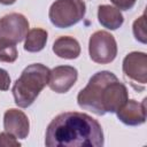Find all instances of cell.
<instances>
[{
  "instance_id": "1",
  "label": "cell",
  "mask_w": 147,
  "mask_h": 147,
  "mask_svg": "<svg viewBox=\"0 0 147 147\" xmlns=\"http://www.w3.org/2000/svg\"><path fill=\"white\" fill-rule=\"evenodd\" d=\"M47 147H102L103 131L92 116L79 111H65L55 116L45 133Z\"/></svg>"
},
{
  "instance_id": "2",
  "label": "cell",
  "mask_w": 147,
  "mask_h": 147,
  "mask_svg": "<svg viewBox=\"0 0 147 147\" xmlns=\"http://www.w3.org/2000/svg\"><path fill=\"white\" fill-rule=\"evenodd\" d=\"M129 99L124 83L108 70L95 72L77 95L78 106L98 116L116 113Z\"/></svg>"
},
{
  "instance_id": "3",
  "label": "cell",
  "mask_w": 147,
  "mask_h": 147,
  "mask_svg": "<svg viewBox=\"0 0 147 147\" xmlns=\"http://www.w3.org/2000/svg\"><path fill=\"white\" fill-rule=\"evenodd\" d=\"M49 72L51 70L41 63H32L24 68L11 88L16 106L20 108L30 107L48 84Z\"/></svg>"
},
{
  "instance_id": "4",
  "label": "cell",
  "mask_w": 147,
  "mask_h": 147,
  "mask_svg": "<svg viewBox=\"0 0 147 147\" xmlns=\"http://www.w3.org/2000/svg\"><path fill=\"white\" fill-rule=\"evenodd\" d=\"M86 13L83 0H55L48 10L51 23L59 29L70 28L80 22Z\"/></svg>"
},
{
  "instance_id": "5",
  "label": "cell",
  "mask_w": 147,
  "mask_h": 147,
  "mask_svg": "<svg viewBox=\"0 0 147 147\" xmlns=\"http://www.w3.org/2000/svg\"><path fill=\"white\" fill-rule=\"evenodd\" d=\"M88 54L93 62L107 64L117 55V42L114 36L105 30L95 31L88 40Z\"/></svg>"
},
{
  "instance_id": "6",
  "label": "cell",
  "mask_w": 147,
  "mask_h": 147,
  "mask_svg": "<svg viewBox=\"0 0 147 147\" xmlns=\"http://www.w3.org/2000/svg\"><path fill=\"white\" fill-rule=\"evenodd\" d=\"M124 77L136 91H144L147 84V54L144 52L129 53L122 64Z\"/></svg>"
},
{
  "instance_id": "7",
  "label": "cell",
  "mask_w": 147,
  "mask_h": 147,
  "mask_svg": "<svg viewBox=\"0 0 147 147\" xmlns=\"http://www.w3.org/2000/svg\"><path fill=\"white\" fill-rule=\"evenodd\" d=\"M29 31L28 18L20 13H10L0 18V39L21 42Z\"/></svg>"
},
{
  "instance_id": "8",
  "label": "cell",
  "mask_w": 147,
  "mask_h": 147,
  "mask_svg": "<svg viewBox=\"0 0 147 147\" xmlns=\"http://www.w3.org/2000/svg\"><path fill=\"white\" fill-rule=\"evenodd\" d=\"M78 71L71 65H57L49 72L48 86L56 93H67L77 82Z\"/></svg>"
},
{
  "instance_id": "9",
  "label": "cell",
  "mask_w": 147,
  "mask_h": 147,
  "mask_svg": "<svg viewBox=\"0 0 147 147\" xmlns=\"http://www.w3.org/2000/svg\"><path fill=\"white\" fill-rule=\"evenodd\" d=\"M3 129L17 139H25L30 132V122L24 111L10 108L3 115Z\"/></svg>"
},
{
  "instance_id": "10",
  "label": "cell",
  "mask_w": 147,
  "mask_h": 147,
  "mask_svg": "<svg viewBox=\"0 0 147 147\" xmlns=\"http://www.w3.org/2000/svg\"><path fill=\"white\" fill-rule=\"evenodd\" d=\"M117 118L125 125L138 126L146 122V99L138 102L133 99L126 102L116 111Z\"/></svg>"
},
{
  "instance_id": "11",
  "label": "cell",
  "mask_w": 147,
  "mask_h": 147,
  "mask_svg": "<svg viewBox=\"0 0 147 147\" xmlns=\"http://www.w3.org/2000/svg\"><path fill=\"white\" fill-rule=\"evenodd\" d=\"M53 52L61 59L74 60L80 55V45L74 37L62 36L54 41Z\"/></svg>"
},
{
  "instance_id": "12",
  "label": "cell",
  "mask_w": 147,
  "mask_h": 147,
  "mask_svg": "<svg viewBox=\"0 0 147 147\" xmlns=\"http://www.w3.org/2000/svg\"><path fill=\"white\" fill-rule=\"evenodd\" d=\"M98 21L108 30H117L124 23V17L119 9L110 5H101L98 8Z\"/></svg>"
},
{
  "instance_id": "13",
  "label": "cell",
  "mask_w": 147,
  "mask_h": 147,
  "mask_svg": "<svg viewBox=\"0 0 147 147\" xmlns=\"http://www.w3.org/2000/svg\"><path fill=\"white\" fill-rule=\"evenodd\" d=\"M47 37H48L47 31L40 28H34L28 31L25 36L24 49L29 53H37L42 51L46 46Z\"/></svg>"
},
{
  "instance_id": "14",
  "label": "cell",
  "mask_w": 147,
  "mask_h": 147,
  "mask_svg": "<svg viewBox=\"0 0 147 147\" xmlns=\"http://www.w3.org/2000/svg\"><path fill=\"white\" fill-rule=\"evenodd\" d=\"M18 56L16 44L0 39V62H7L13 63L16 61Z\"/></svg>"
},
{
  "instance_id": "15",
  "label": "cell",
  "mask_w": 147,
  "mask_h": 147,
  "mask_svg": "<svg viewBox=\"0 0 147 147\" xmlns=\"http://www.w3.org/2000/svg\"><path fill=\"white\" fill-rule=\"evenodd\" d=\"M132 31L134 38L140 41L141 44L147 42V33H146V15L142 14L140 17H138L132 25Z\"/></svg>"
},
{
  "instance_id": "16",
  "label": "cell",
  "mask_w": 147,
  "mask_h": 147,
  "mask_svg": "<svg viewBox=\"0 0 147 147\" xmlns=\"http://www.w3.org/2000/svg\"><path fill=\"white\" fill-rule=\"evenodd\" d=\"M10 146L20 147L21 144L18 142V140H16V137H14L13 134L6 131L1 132L0 133V147H10Z\"/></svg>"
},
{
  "instance_id": "17",
  "label": "cell",
  "mask_w": 147,
  "mask_h": 147,
  "mask_svg": "<svg viewBox=\"0 0 147 147\" xmlns=\"http://www.w3.org/2000/svg\"><path fill=\"white\" fill-rule=\"evenodd\" d=\"M136 1L137 0H110V2L119 10H130L136 5Z\"/></svg>"
},
{
  "instance_id": "18",
  "label": "cell",
  "mask_w": 147,
  "mask_h": 147,
  "mask_svg": "<svg viewBox=\"0 0 147 147\" xmlns=\"http://www.w3.org/2000/svg\"><path fill=\"white\" fill-rule=\"evenodd\" d=\"M10 86V76L8 72L0 68V91H7Z\"/></svg>"
},
{
  "instance_id": "19",
  "label": "cell",
  "mask_w": 147,
  "mask_h": 147,
  "mask_svg": "<svg viewBox=\"0 0 147 147\" xmlns=\"http://www.w3.org/2000/svg\"><path fill=\"white\" fill-rule=\"evenodd\" d=\"M16 0H0V3L1 5H5V6H10L13 3H15Z\"/></svg>"
}]
</instances>
